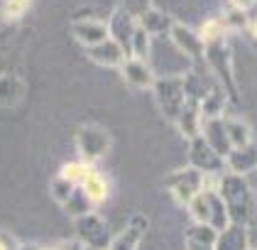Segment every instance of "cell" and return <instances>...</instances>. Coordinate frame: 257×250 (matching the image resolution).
<instances>
[{
	"mask_svg": "<svg viewBox=\"0 0 257 250\" xmlns=\"http://www.w3.org/2000/svg\"><path fill=\"white\" fill-rule=\"evenodd\" d=\"M223 25H225V30L228 32H237V30H247V22H250V15H247V10H242V8H237V5H225V10H223Z\"/></svg>",
	"mask_w": 257,
	"mask_h": 250,
	"instance_id": "27",
	"label": "cell"
},
{
	"mask_svg": "<svg viewBox=\"0 0 257 250\" xmlns=\"http://www.w3.org/2000/svg\"><path fill=\"white\" fill-rule=\"evenodd\" d=\"M61 209H64V213H66V216L79 218V216H83V213L93 211V204L86 199V194L81 192V187H76V192L71 194V196H69L64 204H61Z\"/></svg>",
	"mask_w": 257,
	"mask_h": 250,
	"instance_id": "26",
	"label": "cell"
},
{
	"mask_svg": "<svg viewBox=\"0 0 257 250\" xmlns=\"http://www.w3.org/2000/svg\"><path fill=\"white\" fill-rule=\"evenodd\" d=\"M164 187H167V192L172 194V199L179 206H186L201 189H206V177L194 167H181L177 172L167 174Z\"/></svg>",
	"mask_w": 257,
	"mask_h": 250,
	"instance_id": "6",
	"label": "cell"
},
{
	"mask_svg": "<svg viewBox=\"0 0 257 250\" xmlns=\"http://www.w3.org/2000/svg\"><path fill=\"white\" fill-rule=\"evenodd\" d=\"M201 137L216 150L223 159L225 154L230 152V142H228V135H225V125H223V118H211V120H201Z\"/></svg>",
	"mask_w": 257,
	"mask_h": 250,
	"instance_id": "16",
	"label": "cell"
},
{
	"mask_svg": "<svg viewBox=\"0 0 257 250\" xmlns=\"http://www.w3.org/2000/svg\"><path fill=\"white\" fill-rule=\"evenodd\" d=\"M83 250H93V248H86V245H83Z\"/></svg>",
	"mask_w": 257,
	"mask_h": 250,
	"instance_id": "38",
	"label": "cell"
},
{
	"mask_svg": "<svg viewBox=\"0 0 257 250\" xmlns=\"http://www.w3.org/2000/svg\"><path fill=\"white\" fill-rule=\"evenodd\" d=\"M203 61L211 71V76L216 78L218 84L223 86V91L228 94V98L237 101L240 94H237L235 86V76H233V52L228 47V42H213V44H206V52H203Z\"/></svg>",
	"mask_w": 257,
	"mask_h": 250,
	"instance_id": "2",
	"label": "cell"
},
{
	"mask_svg": "<svg viewBox=\"0 0 257 250\" xmlns=\"http://www.w3.org/2000/svg\"><path fill=\"white\" fill-rule=\"evenodd\" d=\"M218 231L206 226V223H191L186 228V243H198V245H216Z\"/></svg>",
	"mask_w": 257,
	"mask_h": 250,
	"instance_id": "28",
	"label": "cell"
},
{
	"mask_svg": "<svg viewBox=\"0 0 257 250\" xmlns=\"http://www.w3.org/2000/svg\"><path fill=\"white\" fill-rule=\"evenodd\" d=\"M120 74H122V81L127 84V86H133V89H138V91H152V86H155V71H152V66L145 61V59H135V57H127L122 64H120Z\"/></svg>",
	"mask_w": 257,
	"mask_h": 250,
	"instance_id": "12",
	"label": "cell"
},
{
	"mask_svg": "<svg viewBox=\"0 0 257 250\" xmlns=\"http://www.w3.org/2000/svg\"><path fill=\"white\" fill-rule=\"evenodd\" d=\"M81 192L86 194V199H88L93 206H98V204H103V201L108 199L110 187H108V179H105L103 174L96 172V170H91L88 177L81 182Z\"/></svg>",
	"mask_w": 257,
	"mask_h": 250,
	"instance_id": "22",
	"label": "cell"
},
{
	"mask_svg": "<svg viewBox=\"0 0 257 250\" xmlns=\"http://www.w3.org/2000/svg\"><path fill=\"white\" fill-rule=\"evenodd\" d=\"M247 250H255V248H247Z\"/></svg>",
	"mask_w": 257,
	"mask_h": 250,
	"instance_id": "39",
	"label": "cell"
},
{
	"mask_svg": "<svg viewBox=\"0 0 257 250\" xmlns=\"http://www.w3.org/2000/svg\"><path fill=\"white\" fill-rule=\"evenodd\" d=\"M135 27H138V22L130 18V15H125L122 10H115L113 18L108 20V37L115 39L120 47L127 52V42H130V37H133Z\"/></svg>",
	"mask_w": 257,
	"mask_h": 250,
	"instance_id": "19",
	"label": "cell"
},
{
	"mask_svg": "<svg viewBox=\"0 0 257 250\" xmlns=\"http://www.w3.org/2000/svg\"><path fill=\"white\" fill-rule=\"evenodd\" d=\"M152 94H155V101H157L159 113L167 118V120H177L179 111L184 108L186 103V96H184V84H181V76H164L157 78L155 86H152Z\"/></svg>",
	"mask_w": 257,
	"mask_h": 250,
	"instance_id": "7",
	"label": "cell"
},
{
	"mask_svg": "<svg viewBox=\"0 0 257 250\" xmlns=\"http://www.w3.org/2000/svg\"><path fill=\"white\" fill-rule=\"evenodd\" d=\"M225 167H228V172L240 174V177L255 172L257 170V145L252 142V145H245V147H233L230 152L225 154Z\"/></svg>",
	"mask_w": 257,
	"mask_h": 250,
	"instance_id": "14",
	"label": "cell"
},
{
	"mask_svg": "<svg viewBox=\"0 0 257 250\" xmlns=\"http://www.w3.org/2000/svg\"><path fill=\"white\" fill-rule=\"evenodd\" d=\"M228 106V94L223 91L220 84H213L208 89V94L198 101V111H201V120H211V118H223V111Z\"/></svg>",
	"mask_w": 257,
	"mask_h": 250,
	"instance_id": "18",
	"label": "cell"
},
{
	"mask_svg": "<svg viewBox=\"0 0 257 250\" xmlns=\"http://www.w3.org/2000/svg\"><path fill=\"white\" fill-rule=\"evenodd\" d=\"M213 189L223 199L230 223L250 226V221L255 218V196H252V189H250L247 179L240 177V174L225 172L218 177V184Z\"/></svg>",
	"mask_w": 257,
	"mask_h": 250,
	"instance_id": "1",
	"label": "cell"
},
{
	"mask_svg": "<svg viewBox=\"0 0 257 250\" xmlns=\"http://www.w3.org/2000/svg\"><path fill=\"white\" fill-rule=\"evenodd\" d=\"M20 240L8 231H0V250H18Z\"/></svg>",
	"mask_w": 257,
	"mask_h": 250,
	"instance_id": "33",
	"label": "cell"
},
{
	"mask_svg": "<svg viewBox=\"0 0 257 250\" xmlns=\"http://www.w3.org/2000/svg\"><path fill=\"white\" fill-rule=\"evenodd\" d=\"M71 35L83 49L96 47V44L108 39V22L100 18H74Z\"/></svg>",
	"mask_w": 257,
	"mask_h": 250,
	"instance_id": "11",
	"label": "cell"
},
{
	"mask_svg": "<svg viewBox=\"0 0 257 250\" xmlns=\"http://www.w3.org/2000/svg\"><path fill=\"white\" fill-rule=\"evenodd\" d=\"M247 32H250L252 39H257V20H250V22H247Z\"/></svg>",
	"mask_w": 257,
	"mask_h": 250,
	"instance_id": "35",
	"label": "cell"
},
{
	"mask_svg": "<svg viewBox=\"0 0 257 250\" xmlns=\"http://www.w3.org/2000/svg\"><path fill=\"white\" fill-rule=\"evenodd\" d=\"M186 250H213V245H198V243H186Z\"/></svg>",
	"mask_w": 257,
	"mask_h": 250,
	"instance_id": "36",
	"label": "cell"
},
{
	"mask_svg": "<svg viewBox=\"0 0 257 250\" xmlns=\"http://www.w3.org/2000/svg\"><path fill=\"white\" fill-rule=\"evenodd\" d=\"M138 25L150 35V37H157V35H169L174 20L169 18L167 13H162V10H157V8L152 5V8L138 20Z\"/></svg>",
	"mask_w": 257,
	"mask_h": 250,
	"instance_id": "21",
	"label": "cell"
},
{
	"mask_svg": "<svg viewBox=\"0 0 257 250\" xmlns=\"http://www.w3.org/2000/svg\"><path fill=\"white\" fill-rule=\"evenodd\" d=\"M189 162H191L189 167L198 170L203 177H208V174H220L225 170V159H223L201 135H196L194 140H189Z\"/></svg>",
	"mask_w": 257,
	"mask_h": 250,
	"instance_id": "8",
	"label": "cell"
},
{
	"mask_svg": "<svg viewBox=\"0 0 257 250\" xmlns=\"http://www.w3.org/2000/svg\"><path fill=\"white\" fill-rule=\"evenodd\" d=\"M74 231H76V240L79 243H83L86 248H93V250H105L108 243H110V238H113L108 221L96 211L83 213L79 218H74Z\"/></svg>",
	"mask_w": 257,
	"mask_h": 250,
	"instance_id": "5",
	"label": "cell"
},
{
	"mask_svg": "<svg viewBox=\"0 0 257 250\" xmlns=\"http://www.w3.org/2000/svg\"><path fill=\"white\" fill-rule=\"evenodd\" d=\"M18 250H42L40 245H35V243H20L18 245Z\"/></svg>",
	"mask_w": 257,
	"mask_h": 250,
	"instance_id": "37",
	"label": "cell"
},
{
	"mask_svg": "<svg viewBox=\"0 0 257 250\" xmlns=\"http://www.w3.org/2000/svg\"><path fill=\"white\" fill-rule=\"evenodd\" d=\"M32 0H3L0 3V18L13 22V20H20L27 10H30Z\"/></svg>",
	"mask_w": 257,
	"mask_h": 250,
	"instance_id": "30",
	"label": "cell"
},
{
	"mask_svg": "<svg viewBox=\"0 0 257 250\" xmlns=\"http://www.w3.org/2000/svg\"><path fill=\"white\" fill-rule=\"evenodd\" d=\"M91 170H93L91 164H86V162L76 159V162H66V164L59 170V177H64L66 182H71L74 187H81V182L88 177V172H91Z\"/></svg>",
	"mask_w": 257,
	"mask_h": 250,
	"instance_id": "29",
	"label": "cell"
},
{
	"mask_svg": "<svg viewBox=\"0 0 257 250\" xmlns=\"http://www.w3.org/2000/svg\"><path fill=\"white\" fill-rule=\"evenodd\" d=\"M150 8H152V0H122V5H120V10H122L125 15H130L135 22H138Z\"/></svg>",
	"mask_w": 257,
	"mask_h": 250,
	"instance_id": "32",
	"label": "cell"
},
{
	"mask_svg": "<svg viewBox=\"0 0 257 250\" xmlns=\"http://www.w3.org/2000/svg\"><path fill=\"white\" fill-rule=\"evenodd\" d=\"M150 52H152V37L138 25L135 32H133V37H130V42H127V57L145 59V61H147Z\"/></svg>",
	"mask_w": 257,
	"mask_h": 250,
	"instance_id": "24",
	"label": "cell"
},
{
	"mask_svg": "<svg viewBox=\"0 0 257 250\" xmlns=\"http://www.w3.org/2000/svg\"><path fill=\"white\" fill-rule=\"evenodd\" d=\"M110 147H113V137L98 123H83L76 130V152L81 162L93 167L98 159L110 152Z\"/></svg>",
	"mask_w": 257,
	"mask_h": 250,
	"instance_id": "4",
	"label": "cell"
},
{
	"mask_svg": "<svg viewBox=\"0 0 257 250\" xmlns=\"http://www.w3.org/2000/svg\"><path fill=\"white\" fill-rule=\"evenodd\" d=\"M25 98V81L18 74H0V106L15 108Z\"/></svg>",
	"mask_w": 257,
	"mask_h": 250,
	"instance_id": "20",
	"label": "cell"
},
{
	"mask_svg": "<svg viewBox=\"0 0 257 250\" xmlns=\"http://www.w3.org/2000/svg\"><path fill=\"white\" fill-rule=\"evenodd\" d=\"M86 57L91 59L93 64H98V66H118L127 59V52L120 47L115 39H105V42H100L96 47H88L86 49Z\"/></svg>",
	"mask_w": 257,
	"mask_h": 250,
	"instance_id": "13",
	"label": "cell"
},
{
	"mask_svg": "<svg viewBox=\"0 0 257 250\" xmlns=\"http://www.w3.org/2000/svg\"><path fill=\"white\" fill-rule=\"evenodd\" d=\"M174 125H177L179 135H181L184 140H194V137L201 133V111H198L196 101H186V103H184V108L179 111Z\"/></svg>",
	"mask_w": 257,
	"mask_h": 250,
	"instance_id": "17",
	"label": "cell"
},
{
	"mask_svg": "<svg viewBox=\"0 0 257 250\" xmlns=\"http://www.w3.org/2000/svg\"><path fill=\"white\" fill-rule=\"evenodd\" d=\"M169 39H172V44L177 47L184 57H189L191 61H196V64L203 61L206 47H203L201 37L196 35V30H191V27H186L184 22H177V20H174V25H172V30H169Z\"/></svg>",
	"mask_w": 257,
	"mask_h": 250,
	"instance_id": "10",
	"label": "cell"
},
{
	"mask_svg": "<svg viewBox=\"0 0 257 250\" xmlns=\"http://www.w3.org/2000/svg\"><path fill=\"white\" fill-rule=\"evenodd\" d=\"M186 209L191 213L194 223H206V226H211V228H216V231H223V228L230 223L223 199L218 196L216 189H208V187L201 189V192L186 204Z\"/></svg>",
	"mask_w": 257,
	"mask_h": 250,
	"instance_id": "3",
	"label": "cell"
},
{
	"mask_svg": "<svg viewBox=\"0 0 257 250\" xmlns=\"http://www.w3.org/2000/svg\"><path fill=\"white\" fill-rule=\"evenodd\" d=\"M223 125H225V135H228L230 150L233 147H245V145H252L255 142L252 128L245 120H240V118H223Z\"/></svg>",
	"mask_w": 257,
	"mask_h": 250,
	"instance_id": "23",
	"label": "cell"
},
{
	"mask_svg": "<svg viewBox=\"0 0 257 250\" xmlns=\"http://www.w3.org/2000/svg\"><path fill=\"white\" fill-rule=\"evenodd\" d=\"M230 3H233V5H237V8H242V10H250L257 0H230Z\"/></svg>",
	"mask_w": 257,
	"mask_h": 250,
	"instance_id": "34",
	"label": "cell"
},
{
	"mask_svg": "<svg viewBox=\"0 0 257 250\" xmlns=\"http://www.w3.org/2000/svg\"><path fill=\"white\" fill-rule=\"evenodd\" d=\"M196 35L201 37L203 47H206V44H213V42H223L225 35H228V30H225V25H223L220 18H208L203 20V25H201V30H196Z\"/></svg>",
	"mask_w": 257,
	"mask_h": 250,
	"instance_id": "25",
	"label": "cell"
},
{
	"mask_svg": "<svg viewBox=\"0 0 257 250\" xmlns=\"http://www.w3.org/2000/svg\"><path fill=\"white\" fill-rule=\"evenodd\" d=\"M147 228H150V218L145 213H133L127 218V223L110 238L105 250H138Z\"/></svg>",
	"mask_w": 257,
	"mask_h": 250,
	"instance_id": "9",
	"label": "cell"
},
{
	"mask_svg": "<svg viewBox=\"0 0 257 250\" xmlns=\"http://www.w3.org/2000/svg\"><path fill=\"white\" fill-rule=\"evenodd\" d=\"M74 192H76V187H74L71 182H66L64 177H59V174H57V177H54V179L49 182V194H52V199H54V201H57L59 206H61V204H64V201H66V199H69V196H71Z\"/></svg>",
	"mask_w": 257,
	"mask_h": 250,
	"instance_id": "31",
	"label": "cell"
},
{
	"mask_svg": "<svg viewBox=\"0 0 257 250\" xmlns=\"http://www.w3.org/2000/svg\"><path fill=\"white\" fill-rule=\"evenodd\" d=\"M250 248V231L247 226L228 223L223 231H218L213 250H247Z\"/></svg>",
	"mask_w": 257,
	"mask_h": 250,
	"instance_id": "15",
	"label": "cell"
}]
</instances>
